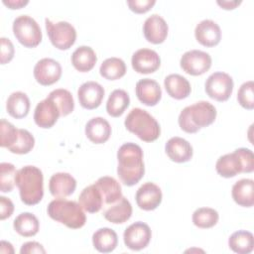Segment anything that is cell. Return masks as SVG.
Segmentation results:
<instances>
[{
	"label": "cell",
	"mask_w": 254,
	"mask_h": 254,
	"mask_svg": "<svg viewBox=\"0 0 254 254\" xmlns=\"http://www.w3.org/2000/svg\"><path fill=\"white\" fill-rule=\"evenodd\" d=\"M216 3L223 9L225 10H232L235 9L238 5L241 4V1H237V0H232V1H226V0H217Z\"/></svg>",
	"instance_id": "bcb514c9"
},
{
	"label": "cell",
	"mask_w": 254,
	"mask_h": 254,
	"mask_svg": "<svg viewBox=\"0 0 254 254\" xmlns=\"http://www.w3.org/2000/svg\"><path fill=\"white\" fill-rule=\"evenodd\" d=\"M62 76V66L59 62L51 58L40 60L34 67V77L42 85H51Z\"/></svg>",
	"instance_id": "7c38bea8"
},
{
	"label": "cell",
	"mask_w": 254,
	"mask_h": 254,
	"mask_svg": "<svg viewBox=\"0 0 254 254\" xmlns=\"http://www.w3.org/2000/svg\"><path fill=\"white\" fill-rule=\"evenodd\" d=\"M129 104V94L124 89H114L106 102V111L112 117H119L124 113Z\"/></svg>",
	"instance_id": "d6a6232c"
},
{
	"label": "cell",
	"mask_w": 254,
	"mask_h": 254,
	"mask_svg": "<svg viewBox=\"0 0 254 254\" xmlns=\"http://www.w3.org/2000/svg\"><path fill=\"white\" fill-rule=\"evenodd\" d=\"M135 91L140 102L147 106H155L162 97L159 83L151 78H142L137 81Z\"/></svg>",
	"instance_id": "ffe728a7"
},
{
	"label": "cell",
	"mask_w": 254,
	"mask_h": 254,
	"mask_svg": "<svg viewBox=\"0 0 254 254\" xmlns=\"http://www.w3.org/2000/svg\"><path fill=\"white\" fill-rule=\"evenodd\" d=\"M152 232L148 224L137 221L130 224L124 231L123 240L126 247L131 250L139 251L144 249L150 243Z\"/></svg>",
	"instance_id": "8fae6325"
},
{
	"label": "cell",
	"mask_w": 254,
	"mask_h": 254,
	"mask_svg": "<svg viewBox=\"0 0 254 254\" xmlns=\"http://www.w3.org/2000/svg\"><path fill=\"white\" fill-rule=\"evenodd\" d=\"M156 4L155 0H128L129 9L137 14L146 13Z\"/></svg>",
	"instance_id": "b9f144b4"
},
{
	"label": "cell",
	"mask_w": 254,
	"mask_h": 254,
	"mask_svg": "<svg viewBox=\"0 0 254 254\" xmlns=\"http://www.w3.org/2000/svg\"><path fill=\"white\" fill-rule=\"evenodd\" d=\"M13 226L16 232L21 236L31 237L38 233L40 222L35 214L31 212H22L14 219Z\"/></svg>",
	"instance_id": "4dcf8cb0"
},
{
	"label": "cell",
	"mask_w": 254,
	"mask_h": 254,
	"mask_svg": "<svg viewBox=\"0 0 254 254\" xmlns=\"http://www.w3.org/2000/svg\"><path fill=\"white\" fill-rule=\"evenodd\" d=\"M104 88L96 81H86L77 90L79 104L88 110L97 108L104 97Z\"/></svg>",
	"instance_id": "5bb4252c"
},
{
	"label": "cell",
	"mask_w": 254,
	"mask_h": 254,
	"mask_svg": "<svg viewBox=\"0 0 254 254\" xmlns=\"http://www.w3.org/2000/svg\"><path fill=\"white\" fill-rule=\"evenodd\" d=\"M233 200L244 207H251L254 204V181L241 179L237 181L231 190Z\"/></svg>",
	"instance_id": "603a6c76"
},
{
	"label": "cell",
	"mask_w": 254,
	"mask_h": 254,
	"mask_svg": "<svg viewBox=\"0 0 254 254\" xmlns=\"http://www.w3.org/2000/svg\"><path fill=\"white\" fill-rule=\"evenodd\" d=\"M61 116V112L57 104L47 97L40 101L34 112V121L41 128H51L58 121Z\"/></svg>",
	"instance_id": "2e32d148"
},
{
	"label": "cell",
	"mask_w": 254,
	"mask_h": 254,
	"mask_svg": "<svg viewBox=\"0 0 254 254\" xmlns=\"http://www.w3.org/2000/svg\"><path fill=\"white\" fill-rule=\"evenodd\" d=\"M216 109L208 101H197L185 107L178 118L181 129L187 133H196L200 128L207 127L214 122Z\"/></svg>",
	"instance_id": "3957f363"
},
{
	"label": "cell",
	"mask_w": 254,
	"mask_h": 254,
	"mask_svg": "<svg viewBox=\"0 0 254 254\" xmlns=\"http://www.w3.org/2000/svg\"><path fill=\"white\" fill-rule=\"evenodd\" d=\"M13 33L16 39L26 48H35L42 41L39 24L28 15H21L13 22Z\"/></svg>",
	"instance_id": "52a82bcc"
},
{
	"label": "cell",
	"mask_w": 254,
	"mask_h": 254,
	"mask_svg": "<svg viewBox=\"0 0 254 254\" xmlns=\"http://www.w3.org/2000/svg\"><path fill=\"white\" fill-rule=\"evenodd\" d=\"M101 76L108 80H116L121 78L126 73V64L119 58H108L101 64L99 67Z\"/></svg>",
	"instance_id": "836d02e7"
},
{
	"label": "cell",
	"mask_w": 254,
	"mask_h": 254,
	"mask_svg": "<svg viewBox=\"0 0 254 254\" xmlns=\"http://www.w3.org/2000/svg\"><path fill=\"white\" fill-rule=\"evenodd\" d=\"M78 202L81 207L89 213L98 212L104 205L101 192L95 184L90 185L81 190L78 196Z\"/></svg>",
	"instance_id": "d4e9b609"
},
{
	"label": "cell",
	"mask_w": 254,
	"mask_h": 254,
	"mask_svg": "<svg viewBox=\"0 0 254 254\" xmlns=\"http://www.w3.org/2000/svg\"><path fill=\"white\" fill-rule=\"evenodd\" d=\"M192 222L198 228H210L219 219L218 212L211 207H199L192 213Z\"/></svg>",
	"instance_id": "d590c367"
},
{
	"label": "cell",
	"mask_w": 254,
	"mask_h": 254,
	"mask_svg": "<svg viewBox=\"0 0 254 254\" xmlns=\"http://www.w3.org/2000/svg\"><path fill=\"white\" fill-rule=\"evenodd\" d=\"M169 27L163 17L153 14L148 17L143 25V33L146 40L152 44L163 43L168 36Z\"/></svg>",
	"instance_id": "e0dca14e"
},
{
	"label": "cell",
	"mask_w": 254,
	"mask_h": 254,
	"mask_svg": "<svg viewBox=\"0 0 254 254\" xmlns=\"http://www.w3.org/2000/svg\"><path fill=\"white\" fill-rule=\"evenodd\" d=\"M85 135L92 143L103 144L111 135V126L103 117H93L85 125Z\"/></svg>",
	"instance_id": "7402d4cb"
},
{
	"label": "cell",
	"mask_w": 254,
	"mask_h": 254,
	"mask_svg": "<svg viewBox=\"0 0 254 254\" xmlns=\"http://www.w3.org/2000/svg\"><path fill=\"white\" fill-rule=\"evenodd\" d=\"M14 211V204L12 200L6 196H0V219L4 220L12 215Z\"/></svg>",
	"instance_id": "7bdbcfd3"
},
{
	"label": "cell",
	"mask_w": 254,
	"mask_h": 254,
	"mask_svg": "<svg viewBox=\"0 0 254 254\" xmlns=\"http://www.w3.org/2000/svg\"><path fill=\"white\" fill-rule=\"evenodd\" d=\"M20 253L21 254H31V253L45 254L46 250L43 247V245L40 244L39 242L29 241V242H26L22 245V247L20 249Z\"/></svg>",
	"instance_id": "ee69618b"
},
{
	"label": "cell",
	"mask_w": 254,
	"mask_h": 254,
	"mask_svg": "<svg viewBox=\"0 0 254 254\" xmlns=\"http://www.w3.org/2000/svg\"><path fill=\"white\" fill-rule=\"evenodd\" d=\"M217 174L223 178H233L240 173H252L254 155L250 149L238 148L234 152L218 158L215 164Z\"/></svg>",
	"instance_id": "5b68a950"
},
{
	"label": "cell",
	"mask_w": 254,
	"mask_h": 254,
	"mask_svg": "<svg viewBox=\"0 0 254 254\" xmlns=\"http://www.w3.org/2000/svg\"><path fill=\"white\" fill-rule=\"evenodd\" d=\"M46 29L49 39L54 47L59 50H68L76 40V31L74 27L66 22H53L52 20L46 18Z\"/></svg>",
	"instance_id": "ba28073f"
},
{
	"label": "cell",
	"mask_w": 254,
	"mask_h": 254,
	"mask_svg": "<svg viewBox=\"0 0 254 254\" xmlns=\"http://www.w3.org/2000/svg\"><path fill=\"white\" fill-rule=\"evenodd\" d=\"M97 62V57L92 48L88 46L78 47L71 55V64L80 72L91 70Z\"/></svg>",
	"instance_id": "4316f807"
},
{
	"label": "cell",
	"mask_w": 254,
	"mask_h": 254,
	"mask_svg": "<svg viewBox=\"0 0 254 254\" xmlns=\"http://www.w3.org/2000/svg\"><path fill=\"white\" fill-rule=\"evenodd\" d=\"M194 36L200 45L211 48L219 44L221 40V30L217 23L210 19H205L196 25Z\"/></svg>",
	"instance_id": "ac0fdd59"
},
{
	"label": "cell",
	"mask_w": 254,
	"mask_h": 254,
	"mask_svg": "<svg viewBox=\"0 0 254 254\" xmlns=\"http://www.w3.org/2000/svg\"><path fill=\"white\" fill-rule=\"evenodd\" d=\"M131 64L135 71L147 74L155 72L160 67L161 59L154 50L140 49L133 54Z\"/></svg>",
	"instance_id": "4fadbf2b"
},
{
	"label": "cell",
	"mask_w": 254,
	"mask_h": 254,
	"mask_svg": "<svg viewBox=\"0 0 254 254\" xmlns=\"http://www.w3.org/2000/svg\"><path fill=\"white\" fill-rule=\"evenodd\" d=\"M29 3L28 0H3V4L10 9H20Z\"/></svg>",
	"instance_id": "f6af8a7d"
},
{
	"label": "cell",
	"mask_w": 254,
	"mask_h": 254,
	"mask_svg": "<svg viewBox=\"0 0 254 254\" xmlns=\"http://www.w3.org/2000/svg\"><path fill=\"white\" fill-rule=\"evenodd\" d=\"M233 85V79L228 73L216 71L207 77L204 89L210 98L222 102L226 101L232 94Z\"/></svg>",
	"instance_id": "9c48e42d"
},
{
	"label": "cell",
	"mask_w": 254,
	"mask_h": 254,
	"mask_svg": "<svg viewBox=\"0 0 254 254\" xmlns=\"http://www.w3.org/2000/svg\"><path fill=\"white\" fill-rule=\"evenodd\" d=\"M132 215V205L130 201L122 196L118 201L112 203L103 213V216L106 220L119 224L127 221Z\"/></svg>",
	"instance_id": "f1b7e54d"
},
{
	"label": "cell",
	"mask_w": 254,
	"mask_h": 254,
	"mask_svg": "<svg viewBox=\"0 0 254 254\" xmlns=\"http://www.w3.org/2000/svg\"><path fill=\"white\" fill-rule=\"evenodd\" d=\"M180 64L185 72L190 75H200L210 68L211 57L205 52L190 50L182 56Z\"/></svg>",
	"instance_id": "30bf717a"
},
{
	"label": "cell",
	"mask_w": 254,
	"mask_h": 254,
	"mask_svg": "<svg viewBox=\"0 0 254 254\" xmlns=\"http://www.w3.org/2000/svg\"><path fill=\"white\" fill-rule=\"evenodd\" d=\"M162 190L154 183L148 182L143 184L136 191L137 205L144 210L156 209L162 201Z\"/></svg>",
	"instance_id": "9a60e30c"
},
{
	"label": "cell",
	"mask_w": 254,
	"mask_h": 254,
	"mask_svg": "<svg viewBox=\"0 0 254 254\" xmlns=\"http://www.w3.org/2000/svg\"><path fill=\"white\" fill-rule=\"evenodd\" d=\"M117 175L121 182L132 187L144 176L145 167L143 162V151L135 143H125L117 152Z\"/></svg>",
	"instance_id": "6da1fadb"
},
{
	"label": "cell",
	"mask_w": 254,
	"mask_h": 254,
	"mask_svg": "<svg viewBox=\"0 0 254 254\" xmlns=\"http://www.w3.org/2000/svg\"><path fill=\"white\" fill-rule=\"evenodd\" d=\"M16 186L21 200L27 205L39 203L44 195V177L42 171L35 166H25L17 171Z\"/></svg>",
	"instance_id": "7a4b0ae2"
},
{
	"label": "cell",
	"mask_w": 254,
	"mask_h": 254,
	"mask_svg": "<svg viewBox=\"0 0 254 254\" xmlns=\"http://www.w3.org/2000/svg\"><path fill=\"white\" fill-rule=\"evenodd\" d=\"M16 168L11 163L3 162L0 164V190L2 192L12 191L16 182Z\"/></svg>",
	"instance_id": "74e56055"
},
{
	"label": "cell",
	"mask_w": 254,
	"mask_h": 254,
	"mask_svg": "<svg viewBox=\"0 0 254 254\" xmlns=\"http://www.w3.org/2000/svg\"><path fill=\"white\" fill-rule=\"evenodd\" d=\"M58 106L61 116H66L70 114L74 109V100L71 93L67 89L58 88L50 92L49 96Z\"/></svg>",
	"instance_id": "e575fe53"
},
{
	"label": "cell",
	"mask_w": 254,
	"mask_h": 254,
	"mask_svg": "<svg viewBox=\"0 0 254 254\" xmlns=\"http://www.w3.org/2000/svg\"><path fill=\"white\" fill-rule=\"evenodd\" d=\"M94 184L101 192L104 204L115 203L123 196L120 184L112 177H101Z\"/></svg>",
	"instance_id": "484cf974"
},
{
	"label": "cell",
	"mask_w": 254,
	"mask_h": 254,
	"mask_svg": "<svg viewBox=\"0 0 254 254\" xmlns=\"http://www.w3.org/2000/svg\"><path fill=\"white\" fill-rule=\"evenodd\" d=\"M237 100L245 109L252 110L254 108V82L252 80L241 84L237 92Z\"/></svg>",
	"instance_id": "f35d334b"
},
{
	"label": "cell",
	"mask_w": 254,
	"mask_h": 254,
	"mask_svg": "<svg viewBox=\"0 0 254 254\" xmlns=\"http://www.w3.org/2000/svg\"><path fill=\"white\" fill-rule=\"evenodd\" d=\"M76 188L75 179L68 173H56L49 182V190L53 196L64 198L73 193Z\"/></svg>",
	"instance_id": "d6986e66"
},
{
	"label": "cell",
	"mask_w": 254,
	"mask_h": 254,
	"mask_svg": "<svg viewBox=\"0 0 254 254\" xmlns=\"http://www.w3.org/2000/svg\"><path fill=\"white\" fill-rule=\"evenodd\" d=\"M1 253H14V249L11 243L2 240L1 241V247H0Z\"/></svg>",
	"instance_id": "7dc6e473"
},
{
	"label": "cell",
	"mask_w": 254,
	"mask_h": 254,
	"mask_svg": "<svg viewBox=\"0 0 254 254\" xmlns=\"http://www.w3.org/2000/svg\"><path fill=\"white\" fill-rule=\"evenodd\" d=\"M124 125L128 131L145 142H153L161 134L158 121L149 112L141 108H133L126 116Z\"/></svg>",
	"instance_id": "8992f818"
},
{
	"label": "cell",
	"mask_w": 254,
	"mask_h": 254,
	"mask_svg": "<svg viewBox=\"0 0 254 254\" xmlns=\"http://www.w3.org/2000/svg\"><path fill=\"white\" fill-rule=\"evenodd\" d=\"M0 131H1L0 146L8 149L17 140L19 129H17L12 123L7 121L6 119H1Z\"/></svg>",
	"instance_id": "ab89813d"
},
{
	"label": "cell",
	"mask_w": 254,
	"mask_h": 254,
	"mask_svg": "<svg viewBox=\"0 0 254 254\" xmlns=\"http://www.w3.org/2000/svg\"><path fill=\"white\" fill-rule=\"evenodd\" d=\"M92 243L94 248L101 253L112 252L118 243L116 232L108 227L97 229L92 235Z\"/></svg>",
	"instance_id": "f546056e"
},
{
	"label": "cell",
	"mask_w": 254,
	"mask_h": 254,
	"mask_svg": "<svg viewBox=\"0 0 254 254\" xmlns=\"http://www.w3.org/2000/svg\"><path fill=\"white\" fill-rule=\"evenodd\" d=\"M165 151L168 157L176 163H186L192 157V147L186 139L182 137H172L165 145Z\"/></svg>",
	"instance_id": "44dd1931"
},
{
	"label": "cell",
	"mask_w": 254,
	"mask_h": 254,
	"mask_svg": "<svg viewBox=\"0 0 254 254\" xmlns=\"http://www.w3.org/2000/svg\"><path fill=\"white\" fill-rule=\"evenodd\" d=\"M229 248L238 254H248L253 251V234L247 230H238L232 233L228 239Z\"/></svg>",
	"instance_id": "1f68e13d"
},
{
	"label": "cell",
	"mask_w": 254,
	"mask_h": 254,
	"mask_svg": "<svg viewBox=\"0 0 254 254\" xmlns=\"http://www.w3.org/2000/svg\"><path fill=\"white\" fill-rule=\"evenodd\" d=\"M164 85L168 94L178 100L187 98L191 90L189 80L178 73H172L166 76Z\"/></svg>",
	"instance_id": "cb8c5ba5"
},
{
	"label": "cell",
	"mask_w": 254,
	"mask_h": 254,
	"mask_svg": "<svg viewBox=\"0 0 254 254\" xmlns=\"http://www.w3.org/2000/svg\"><path fill=\"white\" fill-rule=\"evenodd\" d=\"M30 99L28 95L22 91L11 93L6 101L7 112L16 119L24 118L30 111Z\"/></svg>",
	"instance_id": "83f0119b"
},
{
	"label": "cell",
	"mask_w": 254,
	"mask_h": 254,
	"mask_svg": "<svg viewBox=\"0 0 254 254\" xmlns=\"http://www.w3.org/2000/svg\"><path fill=\"white\" fill-rule=\"evenodd\" d=\"M0 43H1L0 62H1V64H5L13 59L15 54V49L12 42L7 38L2 37L0 39Z\"/></svg>",
	"instance_id": "60d3db41"
},
{
	"label": "cell",
	"mask_w": 254,
	"mask_h": 254,
	"mask_svg": "<svg viewBox=\"0 0 254 254\" xmlns=\"http://www.w3.org/2000/svg\"><path fill=\"white\" fill-rule=\"evenodd\" d=\"M49 216L71 229L81 228L86 221L83 208L79 203L64 198L52 200L47 208Z\"/></svg>",
	"instance_id": "277c9868"
},
{
	"label": "cell",
	"mask_w": 254,
	"mask_h": 254,
	"mask_svg": "<svg viewBox=\"0 0 254 254\" xmlns=\"http://www.w3.org/2000/svg\"><path fill=\"white\" fill-rule=\"evenodd\" d=\"M35 145L34 136L26 129H19L18 138L15 143L8 148L11 153L14 154H27L29 153Z\"/></svg>",
	"instance_id": "8d00e7d4"
}]
</instances>
